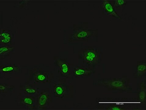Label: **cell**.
<instances>
[{
  "instance_id": "obj_1",
  "label": "cell",
  "mask_w": 146,
  "mask_h": 110,
  "mask_svg": "<svg viewBox=\"0 0 146 110\" xmlns=\"http://www.w3.org/2000/svg\"><path fill=\"white\" fill-rule=\"evenodd\" d=\"M96 101L98 110H146L137 98H97Z\"/></svg>"
},
{
  "instance_id": "obj_2",
  "label": "cell",
  "mask_w": 146,
  "mask_h": 110,
  "mask_svg": "<svg viewBox=\"0 0 146 110\" xmlns=\"http://www.w3.org/2000/svg\"><path fill=\"white\" fill-rule=\"evenodd\" d=\"M96 84L104 87L114 93L129 94L135 92L133 90L130 79L127 76L100 79L98 80Z\"/></svg>"
},
{
  "instance_id": "obj_3",
  "label": "cell",
  "mask_w": 146,
  "mask_h": 110,
  "mask_svg": "<svg viewBox=\"0 0 146 110\" xmlns=\"http://www.w3.org/2000/svg\"><path fill=\"white\" fill-rule=\"evenodd\" d=\"M103 58L102 50L98 47L88 46L80 50L78 59L80 64L90 68L96 69Z\"/></svg>"
},
{
  "instance_id": "obj_4",
  "label": "cell",
  "mask_w": 146,
  "mask_h": 110,
  "mask_svg": "<svg viewBox=\"0 0 146 110\" xmlns=\"http://www.w3.org/2000/svg\"><path fill=\"white\" fill-rule=\"evenodd\" d=\"M53 95L54 98L60 100L73 98L74 86L67 83L66 78H59L58 81L54 84Z\"/></svg>"
},
{
  "instance_id": "obj_5",
  "label": "cell",
  "mask_w": 146,
  "mask_h": 110,
  "mask_svg": "<svg viewBox=\"0 0 146 110\" xmlns=\"http://www.w3.org/2000/svg\"><path fill=\"white\" fill-rule=\"evenodd\" d=\"M96 29H88L82 26L74 27V30L69 35L68 41L70 42L87 41L92 39L98 35Z\"/></svg>"
},
{
  "instance_id": "obj_6",
  "label": "cell",
  "mask_w": 146,
  "mask_h": 110,
  "mask_svg": "<svg viewBox=\"0 0 146 110\" xmlns=\"http://www.w3.org/2000/svg\"><path fill=\"white\" fill-rule=\"evenodd\" d=\"M54 65L59 74V78L69 79L73 78L74 65L70 63L67 59L60 58L58 56L54 57Z\"/></svg>"
},
{
  "instance_id": "obj_7",
  "label": "cell",
  "mask_w": 146,
  "mask_h": 110,
  "mask_svg": "<svg viewBox=\"0 0 146 110\" xmlns=\"http://www.w3.org/2000/svg\"><path fill=\"white\" fill-rule=\"evenodd\" d=\"M54 78L52 72L41 68H34L30 71L29 81L36 84L50 83Z\"/></svg>"
},
{
  "instance_id": "obj_8",
  "label": "cell",
  "mask_w": 146,
  "mask_h": 110,
  "mask_svg": "<svg viewBox=\"0 0 146 110\" xmlns=\"http://www.w3.org/2000/svg\"><path fill=\"white\" fill-rule=\"evenodd\" d=\"M37 110H46L53 103L52 93L49 88H42L36 96Z\"/></svg>"
},
{
  "instance_id": "obj_9",
  "label": "cell",
  "mask_w": 146,
  "mask_h": 110,
  "mask_svg": "<svg viewBox=\"0 0 146 110\" xmlns=\"http://www.w3.org/2000/svg\"><path fill=\"white\" fill-rule=\"evenodd\" d=\"M96 69L89 68L80 63L74 66L72 77L75 78H91L96 73Z\"/></svg>"
},
{
  "instance_id": "obj_10",
  "label": "cell",
  "mask_w": 146,
  "mask_h": 110,
  "mask_svg": "<svg viewBox=\"0 0 146 110\" xmlns=\"http://www.w3.org/2000/svg\"><path fill=\"white\" fill-rule=\"evenodd\" d=\"M18 104L20 107L26 110H37L36 97L34 96L20 94Z\"/></svg>"
},
{
  "instance_id": "obj_11",
  "label": "cell",
  "mask_w": 146,
  "mask_h": 110,
  "mask_svg": "<svg viewBox=\"0 0 146 110\" xmlns=\"http://www.w3.org/2000/svg\"><path fill=\"white\" fill-rule=\"evenodd\" d=\"M100 7L103 11V13L105 14L112 16L115 18L119 19L121 18L115 11L113 1L109 0H104L101 3Z\"/></svg>"
},
{
  "instance_id": "obj_12",
  "label": "cell",
  "mask_w": 146,
  "mask_h": 110,
  "mask_svg": "<svg viewBox=\"0 0 146 110\" xmlns=\"http://www.w3.org/2000/svg\"><path fill=\"white\" fill-rule=\"evenodd\" d=\"M19 90L25 95L36 96L39 93L40 90L36 84L27 82L24 85H20Z\"/></svg>"
},
{
  "instance_id": "obj_13",
  "label": "cell",
  "mask_w": 146,
  "mask_h": 110,
  "mask_svg": "<svg viewBox=\"0 0 146 110\" xmlns=\"http://www.w3.org/2000/svg\"><path fill=\"white\" fill-rule=\"evenodd\" d=\"M137 99L141 104L146 106V80L144 79L141 82L137 84Z\"/></svg>"
},
{
  "instance_id": "obj_14",
  "label": "cell",
  "mask_w": 146,
  "mask_h": 110,
  "mask_svg": "<svg viewBox=\"0 0 146 110\" xmlns=\"http://www.w3.org/2000/svg\"><path fill=\"white\" fill-rule=\"evenodd\" d=\"M136 70L134 75L135 78H143L146 76V61L144 60L137 62Z\"/></svg>"
},
{
  "instance_id": "obj_15",
  "label": "cell",
  "mask_w": 146,
  "mask_h": 110,
  "mask_svg": "<svg viewBox=\"0 0 146 110\" xmlns=\"http://www.w3.org/2000/svg\"><path fill=\"white\" fill-rule=\"evenodd\" d=\"M20 71V67L13 64H2L0 66L1 74L18 73Z\"/></svg>"
},
{
  "instance_id": "obj_16",
  "label": "cell",
  "mask_w": 146,
  "mask_h": 110,
  "mask_svg": "<svg viewBox=\"0 0 146 110\" xmlns=\"http://www.w3.org/2000/svg\"><path fill=\"white\" fill-rule=\"evenodd\" d=\"M14 46L1 44L0 46V56L1 59H4L9 56L15 50Z\"/></svg>"
},
{
  "instance_id": "obj_17",
  "label": "cell",
  "mask_w": 146,
  "mask_h": 110,
  "mask_svg": "<svg viewBox=\"0 0 146 110\" xmlns=\"http://www.w3.org/2000/svg\"><path fill=\"white\" fill-rule=\"evenodd\" d=\"M12 38L10 33L6 31L1 32L0 44L1 45L12 46Z\"/></svg>"
},
{
  "instance_id": "obj_18",
  "label": "cell",
  "mask_w": 146,
  "mask_h": 110,
  "mask_svg": "<svg viewBox=\"0 0 146 110\" xmlns=\"http://www.w3.org/2000/svg\"><path fill=\"white\" fill-rule=\"evenodd\" d=\"M15 86L10 85L7 83H1L0 84V94H11L15 89Z\"/></svg>"
},
{
  "instance_id": "obj_19",
  "label": "cell",
  "mask_w": 146,
  "mask_h": 110,
  "mask_svg": "<svg viewBox=\"0 0 146 110\" xmlns=\"http://www.w3.org/2000/svg\"><path fill=\"white\" fill-rule=\"evenodd\" d=\"M115 10H119L123 6L126 5L127 1L125 0H115L113 1Z\"/></svg>"
}]
</instances>
